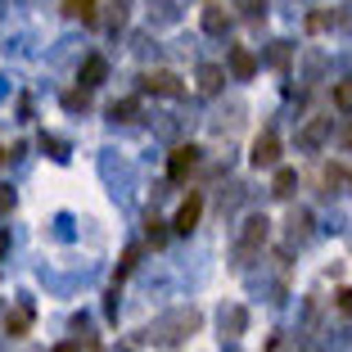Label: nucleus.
<instances>
[{
    "mask_svg": "<svg viewBox=\"0 0 352 352\" xmlns=\"http://www.w3.org/2000/svg\"><path fill=\"white\" fill-rule=\"evenodd\" d=\"M199 217H204V199H199V195H190L186 204L176 208V221H172V230H176V235H190V230L199 226Z\"/></svg>",
    "mask_w": 352,
    "mask_h": 352,
    "instance_id": "nucleus-1",
    "label": "nucleus"
},
{
    "mask_svg": "<svg viewBox=\"0 0 352 352\" xmlns=\"http://www.w3.org/2000/svg\"><path fill=\"white\" fill-rule=\"evenodd\" d=\"M253 167H280V140L271 131H262L258 140H253Z\"/></svg>",
    "mask_w": 352,
    "mask_h": 352,
    "instance_id": "nucleus-2",
    "label": "nucleus"
},
{
    "mask_svg": "<svg viewBox=\"0 0 352 352\" xmlns=\"http://www.w3.org/2000/svg\"><path fill=\"white\" fill-rule=\"evenodd\" d=\"M145 91L149 95H167V100H181L186 86H181V77H176V73H149L145 77Z\"/></svg>",
    "mask_w": 352,
    "mask_h": 352,
    "instance_id": "nucleus-3",
    "label": "nucleus"
},
{
    "mask_svg": "<svg viewBox=\"0 0 352 352\" xmlns=\"http://www.w3.org/2000/svg\"><path fill=\"white\" fill-rule=\"evenodd\" d=\"M267 226H271L267 217H249V221H244V235H239V253H244V258L267 244Z\"/></svg>",
    "mask_w": 352,
    "mask_h": 352,
    "instance_id": "nucleus-4",
    "label": "nucleus"
},
{
    "mask_svg": "<svg viewBox=\"0 0 352 352\" xmlns=\"http://www.w3.org/2000/svg\"><path fill=\"white\" fill-rule=\"evenodd\" d=\"M195 163H199V149L195 145H181V149H172V158H167V172L181 181V176L195 172Z\"/></svg>",
    "mask_w": 352,
    "mask_h": 352,
    "instance_id": "nucleus-5",
    "label": "nucleus"
},
{
    "mask_svg": "<svg viewBox=\"0 0 352 352\" xmlns=\"http://www.w3.org/2000/svg\"><path fill=\"white\" fill-rule=\"evenodd\" d=\"M226 23H230L226 5H221V0H208V5H204V32H212V36H221V32H226Z\"/></svg>",
    "mask_w": 352,
    "mask_h": 352,
    "instance_id": "nucleus-6",
    "label": "nucleus"
},
{
    "mask_svg": "<svg viewBox=\"0 0 352 352\" xmlns=\"http://www.w3.org/2000/svg\"><path fill=\"white\" fill-rule=\"evenodd\" d=\"M230 73H235L239 82H249V77L258 73V59H253V50H244V45H235V50H230Z\"/></svg>",
    "mask_w": 352,
    "mask_h": 352,
    "instance_id": "nucleus-7",
    "label": "nucleus"
},
{
    "mask_svg": "<svg viewBox=\"0 0 352 352\" xmlns=\"http://www.w3.org/2000/svg\"><path fill=\"white\" fill-rule=\"evenodd\" d=\"M221 82H226V73H221L217 63H204V68H199V91L204 95H217Z\"/></svg>",
    "mask_w": 352,
    "mask_h": 352,
    "instance_id": "nucleus-8",
    "label": "nucleus"
},
{
    "mask_svg": "<svg viewBox=\"0 0 352 352\" xmlns=\"http://www.w3.org/2000/svg\"><path fill=\"white\" fill-rule=\"evenodd\" d=\"M294 186H298V172L294 167H276V181H271V195L276 199H289Z\"/></svg>",
    "mask_w": 352,
    "mask_h": 352,
    "instance_id": "nucleus-9",
    "label": "nucleus"
},
{
    "mask_svg": "<svg viewBox=\"0 0 352 352\" xmlns=\"http://www.w3.org/2000/svg\"><path fill=\"white\" fill-rule=\"evenodd\" d=\"M104 77H109V63H104L100 54H91V59L82 63V86H100Z\"/></svg>",
    "mask_w": 352,
    "mask_h": 352,
    "instance_id": "nucleus-10",
    "label": "nucleus"
},
{
    "mask_svg": "<svg viewBox=\"0 0 352 352\" xmlns=\"http://www.w3.org/2000/svg\"><path fill=\"white\" fill-rule=\"evenodd\" d=\"M63 14L77 23H95L100 14H95V0H63Z\"/></svg>",
    "mask_w": 352,
    "mask_h": 352,
    "instance_id": "nucleus-11",
    "label": "nucleus"
},
{
    "mask_svg": "<svg viewBox=\"0 0 352 352\" xmlns=\"http://www.w3.org/2000/svg\"><path fill=\"white\" fill-rule=\"evenodd\" d=\"M334 100H339V109H348V113H352V82H339V86H334Z\"/></svg>",
    "mask_w": 352,
    "mask_h": 352,
    "instance_id": "nucleus-12",
    "label": "nucleus"
},
{
    "mask_svg": "<svg viewBox=\"0 0 352 352\" xmlns=\"http://www.w3.org/2000/svg\"><path fill=\"white\" fill-rule=\"evenodd\" d=\"M135 258H140V249H126V253H122V267H118V276H126V271L135 267Z\"/></svg>",
    "mask_w": 352,
    "mask_h": 352,
    "instance_id": "nucleus-13",
    "label": "nucleus"
},
{
    "mask_svg": "<svg viewBox=\"0 0 352 352\" xmlns=\"http://www.w3.org/2000/svg\"><path fill=\"white\" fill-rule=\"evenodd\" d=\"M307 28H311V32H325V28H330V14H311Z\"/></svg>",
    "mask_w": 352,
    "mask_h": 352,
    "instance_id": "nucleus-14",
    "label": "nucleus"
},
{
    "mask_svg": "<svg viewBox=\"0 0 352 352\" xmlns=\"http://www.w3.org/2000/svg\"><path fill=\"white\" fill-rule=\"evenodd\" d=\"M321 135H325V122H311V126H307V135H302V140H307V145H316V140H321Z\"/></svg>",
    "mask_w": 352,
    "mask_h": 352,
    "instance_id": "nucleus-15",
    "label": "nucleus"
},
{
    "mask_svg": "<svg viewBox=\"0 0 352 352\" xmlns=\"http://www.w3.org/2000/svg\"><path fill=\"white\" fill-rule=\"evenodd\" d=\"M149 239H154V244H163V239H167V230H163V221H149Z\"/></svg>",
    "mask_w": 352,
    "mask_h": 352,
    "instance_id": "nucleus-16",
    "label": "nucleus"
},
{
    "mask_svg": "<svg viewBox=\"0 0 352 352\" xmlns=\"http://www.w3.org/2000/svg\"><path fill=\"white\" fill-rule=\"evenodd\" d=\"M23 330H28V311H19V316L10 321V334H23Z\"/></svg>",
    "mask_w": 352,
    "mask_h": 352,
    "instance_id": "nucleus-17",
    "label": "nucleus"
},
{
    "mask_svg": "<svg viewBox=\"0 0 352 352\" xmlns=\"http://www.w3.org/2000/svg\"><path fill=\"white\" fill-rule=\"evenodd\" d=\"M10 208H14V190H0V217H5Z\"/></svg>",
    "mask_w": 352,
    "mask_h": 352,
    "instance_id": "nucleus-18",
    "label": "nucleus"
},
{
    "mask_svg": "<svg viewBox=\"0 0 352 352\" xmlns=\"http://www.w3.org/2000/svg\"><path fill=\"white\" fill-rule=\"evenodd\" d=\"M339 311H348V316H352V289H339Z\"/></svg>",
    "mask_w": 352,
    "mask_h": 352,
    "instance_id": "nucleus-19",
    "label": "nucleus"
},
{
    "mask_svg": "<svg viewBox=\"0 0 352 352\" xmlns=\"http://www.w3.org/2000/svg\"><path fill=\"white\" fill-rule=\"evenodd\" d=\"M339 140H343V149H348V154H352V122L343 126V135H339Z\"/></svg>",
    "mask_w": 352,
    "mask_h": 352,
    "instance_id": "nucleus-20",
    "label": "nucleus"
},
{
    "mask_svg": "<svg viewBox=\"0 0 352 352\" xmlns=\"http://www.w3.org/2000/svg\"><path fill=\"white\" fill-rule=\"evenodd\" d=\"M54 352H77V343H59V348H54Z\"/></svg>",
    "mask_w": 352,
    "mask_h": 352,
    "instance_id": "nucleus-21",
    "label": "nucleus"
}]
</instances>
